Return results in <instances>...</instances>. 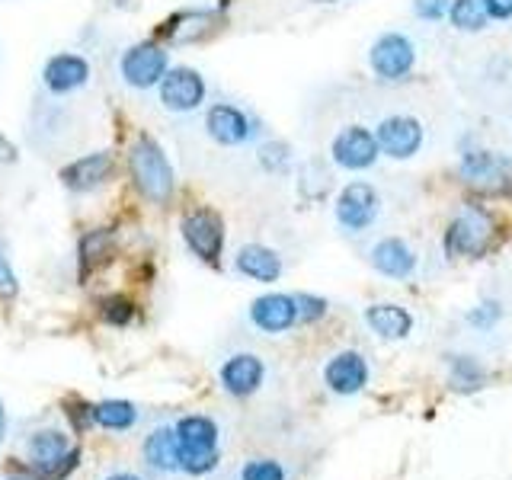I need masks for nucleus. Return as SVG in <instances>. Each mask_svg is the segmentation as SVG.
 Returning a JSON list of instances; mask_svg holds the SVG:
<instances>
[{"label": "nucleus", "instance_id": "nucleus-40", "mask_svg": "<svg viewBox=\"0 0 512 480\" xmlns=\"http://www.w3.org/2000/svg\"><path fill=\"white\" fill-rule=\"evenodd\" d=\"M314 4H336V0H314Z\"/></svg>", "mask_w": 512, "mask_h": 480}, {"label": "nucleus", "instance_id": "nucleus-2", "mask_svg": "<svg viewBox=\"0 0 512 480\" xmlns=\"http://www.w3.org/2000/svg\"><path fill=\"white\" fill-rule=\"evenodd\" d=\"M173 432H176V445H180V471H186L192 477H202L218 468L215 420H208L202 413L183 416V420L173 426Z\"/></svg>", "mask_w": 512, "mask_h": 480}, {"label": "nucleus", "instance_id": "nucleus-39", "mask_svg": "<svg viewBox=\"0 0 512 480\" xmlns=\"http://www.w3.org/2000/svg\"><path fill=\"white\" fill-rule=\"evenodd\" d=\"M4 432H7V416H4V407H0V442H4Z\"/></svg>", "mask_w": 512, "mask_h": 480}, {"label": "nucleus", "instance_id": "nucleus-7", "mask_svg": "<svg viewBox=\"0 0 512 480\" xmlns=\"http://www.w3.org/2000/svg\"><path fill=\"white\" fill-rule=\"evenodd\" d=\"M205 132L215 144H221V148H240V144H247L260 135V122L231 103H218L208 109Z\"/></svg>", "mask_w": 512, "mask_h": 480}, {"label": "nucleus", "instance_id": "nucleus-38", "mask_svg": "<svg viewBox=\"0 0 512 480\" xmlns=\"http://www.w3.org/2000/svg\"><path fill=\"white\" fill-rule=\"evenodd\" d=\"M106 480H141V477H135V474H128V471H122V474H109Z\"/></svg>", "mask_w": 512, "mask_h": 480}, {"label": "nucleus", "instance_id": "nucleus-15", "mask_svg": "<svg viewBox=\"0 0 512 480\" xmlns=\"http://www.w3.org/2000/svg\"><path fill=\"white\" fill-rule=\"evenodd\" d=\"M87 80H90L87 58L71 55V52L48 58L45 68H42V84L52 93H58V96H68V93H74L80 87H87Z\"/></svg>", "mask_w": 512, "mask_h": 480}, {"label": "nucleus", "instance_id": "nucleus-30", "mask_svg": "<svg viewBox=\"0 0 512 480\" xmlns=\"http://www.w3.org/2000/svg\"><path fill=\"white\" fill-rule=\"evenodd\" d=\"M295 314L301 324H314L327 314V301L317 295H295Z\"/></svg>", "mask_w": 512, "mask_h": 480}, {"label": "nucleus", "instance_id": "nucleus-33", "mask_svg": "<svg viewBox=\"0 0 512 480\" xmlns=\"http://www.w3.org/2000/svg\"><path fill=\"white\" fill-rule=\"evenodd\" d=\"M16 292H20V285H16L13 269H10V263H7L4 250H0V298H13Z\"/></svg>", "mask_w": 512, "mask_h": 480}, {"label": "nucleus", "instance_id": "nucleus-11", "mask_svg": "<svg viewBox=\"0 0 512 480\" xmlns=\"http://www.w3.org/2000/svg\"><path fill=\"white\" fill-rule=\"evenodd\" d=\"M375 141H378V151H384L388 157L410 160L423 148V125L410 116H391L378 125Z\"/></svg>", "mask_w": 512, "mask_h": 480}, {"label": "nucleus", "instance_id": "nucleus-20", "mask_svg": "<svg viewBox=\"0 0 512 480\" xmlns=\"http://www.w3.org/2000/svg\"><path fill=\"white\" fill-rule=\"evenodd\" d=\"M372 266L388 279H410L416 269V256L400 237H384L372 247Z\"/></svg>", "mask_w": 512, "mask_h": 480}, {"label": "nucleus", "instance_id": "nucleus-6", "mask_svg": "<svg viewBox=\"0 0 512 480\" xmlns=\"http://www.w3.org/2000/svg\"><path fill=\"white\" fill-rule=\"evenodd\" d=\"M368 64H372L375 77L397 84V80H407L413 64H416V45L400 36V32H384V36L372 45L368 52Z\"/></svg>", "mask_w": 512, "mask_h": 480}, {"label": "nucleus", "instance_id": "nucleus-16", "mask_svg": "<svg viewBox=\"0 0 512 480\" xmlns=\"http://www.w3.org/2000/svg\"><path fill=\"white\" fill-rule=\"evenodd\" d=\"M112 176V154L96 151V154H84L77 157L74 164H68L61 170V183L71 192H93L96 186H103Z\"/></svg>", "mask_w": 512, "mask_h": 480}, {"label": "nucleus", "instance_id": "nucleus-21", "mask_svg": "<svg viewBox=\"0 0 512 480\" xmlns=\"http://www.w3.org/2000/svg\"><path fill=\"white\" fill-rule=\"evenodd\" d=\"M365 324L372 333H378L381 340H404L413 330V317L410 311H404L400 304H372V308L365 311Z\"/></svg>", "mask_w": 512, "mask_h": 480}, {"label": "nucleus", "instance_id": "nucleus-14", "mask_svg": "<svg viewBox=\"0 0 512 480\" xmlns=\"http://www.w3.org/2000/svg\"><path fill=\"white\" fill-rule=\"evenodd\" d=\"M324 381L333 394L340 397H352L359 394L368 384V362L362 352H336V356L324 365Z\"/></svg>", "mask_w": 512, "mask_h": 480}, {"label": "nucleus", "instance_id": "nucleus-23", "mask_svg": "<svg viewBox=\"0 0 512 480\" xmlns=\"http://www.w3.org/2000/svg\"><path fill=\"white\" fill-rule=\"evenodd\" d=\"M77 256H80V276H90V272L106 266L112 256H116V234H112L109 228L84 234L80 237Z\"/></svg>", "mask_w": 512, "mask_h": 480}, {"label": "nucleus", "instance_id": "nucleus-10", "mask_svg": "<svg viewBox=\"0 0 512 480\" xmlns=\"http://www.w3.org/2000/svg\"><path fill=\"white\" fill-rule=\"evenodd\" d=\"M330 154H333V164L343 167V170H368L378 160L381 151H378L375 135L368 132V128L349 125V128H343V132L333 138Z\"/></svg>", "mask_w": 512, "mask_h": 480}, {"label": "nucleus", "instance_id": "nucleus-24", "mask_svg": "<svg viewBox=\"0 0 512 480\" xmlns=\"http://www.w3.org/2000/svg\"><path fill=\"white\" fill-rule=\"evenodd\" d=\"M448 20L461 32H480L490 23L487 0H452L448 4Z\"/></svg>", "mask_w": 512, "mask_h": 480}, {"label": "nucleus", "instance_id": "nucleus-31", "mask_svg": "<svg viewBox=\"0 0 512 480\" xmlns=\"http://www.w3.org/2000/svg\"><path fill=\"white\" fill-rule=\"evenodd\" d=\"M448 4H452V0H413V13L426 23H436L448 13Z\"/></svg>", "mask_w": 512, "mask_h": 480}, {"label": "nucleus", "instance_id": "nucleus-41", "mask_svg": "<svg viewBox=\"0 0 512 480\" xmlns=\"http://www.w3.org/2000/svg\"><path fill=\"white\" fill-rule=\"evenodd\" d=\"M116 4H125V0H116Z\"/></svg>", "mask_w": 512, "mask_h": 480}, {"label": "nucleus", "instance_id": "nucleus-9", "mask_svg": "<svg viewBox=\"0 0 512 480\" xmlns=\"http://www.w3.org/2000/svg\"><path fill=\"white\" fill-rule=\"evenodd\" d=\"M157 87L160 103L170 112H196L205 103V77L192 68H170Z\"/></svg>", "mask_w": 512, "mask_h": 480}, {"label": "nucleus", "instance_id": "nucleus-34", "mask_svg": "<svg viewBox=\"0 0 512 480\" xmlns=\"http://www.w3.org/2000/svg\"><path fill=\"white\" fill-rule=\"evenodd\" d=\"M455 381H480V368L471 362V359H461V362H455Z\"/></svg>", "mask_w": 512, "mask_h": 480}, {"label": "nucleus", "instance_id": "nucleus-12", "mask_svg": "<svg viewBox=\"0 0 512 480\" xmlns=\"http://www.w3.org/2000/svg\"><path fill=\"white\" fill-rule=\"evenodd\" d=\"M490 240V218L480 208H468L455 218V224L448 228L445 250L452 256H477L484 253Z\"/></svg>", "mask_w": 512, "mask_h": 480}, {"label": "nucleus", "instance_id": "nucleus-32", "mask_svg": "<svg viewBox=\"0 0 512 480\" xmlns=\"http://www.w3.org/2000/svg\"><path fill=\"white\" fill-rule=\"evenodd\" d=\"M64 413L71 416V423H74L77 432H84L90 423H96L93 420V404H84V400H68V404H64Z\"/></svg>", "mask_w": 512, "mask_h": 480}, {"label": "nucleus", "instance_id": "nucleus-17", "mask_svg": "<svg viewBox=\"0 0 512 480\" xmlns=\"http://www.w3.org/2000/svg\"><path fill=\"white\" fill-rule=\"evenodd\" d=\"M250 320L263 333H285L298 324L292 295H263L250 304Z\"/></svg>", "mask_w": 512, "mask_h": 480}, {"label": "nucleus", "instance_id": "nucleus-36", "mask_svg": "<svg viewBox=\"0 0 512 480\" xmlns=\"http://www.w3.org/2000/svg\"><path fill=\"white\" fill-rule=\"evenodd\" d=\"M487 10L496 20H512V0H487Z\"/></svg>", "mask_w": 512, "mask_h": 480}, {"label": "nucleus", "instance_id": "nucleus-25", "mask_svg": "<svg viewBox=\"0 0 512 480\" xmlns=\"http://www.w3.org/2000/svg\"><path fill=\"white\" fill-rule=\"evenodd\" d=\"M93 420L103 429H128V426H135L138 410L135 404H128V400H103V404L93 407Z\"/></svg>", "mask_w": 512, "mask_h": 480}, {"label": "nucleus", "instance_id": "nucleus-37", "mask_svg": "<svg viewBox=\"0 0 512 480\" xmlns=\"http://www.w3.org/2000/svg\"><path fill=\"white\" fill-rule=\"evenodd\" d=\"M16 157H20V154H16V148L4 135H0V164H16Z\"/></svg>", "mask_w": 512, "mask_h": 480}, {"label": "nucleus", "instance_id": "nucleus-18", "mask_svg": "<svg viewBox=\"0 0 512 480\" xmlns=\"http://www.w3.org/2000/svg\"><path fill=\"white\" fill-rule=\"evenodd\" d=\"M221 26V7L215 10H186L176 13L160 26V36H167L170 42H196L208 32H215Z\"/></svg>", "mask_w": 512, "mask_h": 480}, {"label": "nucleus", "instance_id": "nucleus-8", "mask_svg": "<svg viewBox=\"0 0 512 480\" xmlns=\"http://www.w3.org/2000/svg\"><path fill=\"white\" fill-rule=\"evenodd\" d=\"M378 192L368 183H349L336 199V221L349 234H362L378 218Z\"/></svg>", "mask_w": 512, "mask_h": 480}, {"label": "nucleus", "instance_id": "nucleus-28", "mask_svg": "<svg viewBox=\"0 0 512 480\" xmlns=\"http://www.w3.org/2000/svg\"><path fill=\"white\" fill-rule=\"evenodd\" d=\"M256 160H260V167L266 173H285L292 154H288V144H282V141H266L263 148L256 151Z\"/></svg>", "mask_w": 512, "mask_h": 480}, {"label": "nucleus", "instance_id": "nucleus-1", "mask_svg": "<svg viewBox=\"0 0 512 480\" xmlns=\"http://www.w3.org/2000/svg\"><path fill=\"white\" fill-rule=\"evenodd\" d=\"M128 170H132V180H135V186H138V192L144 199H151L154 205L170 202V196H173V167H170L164 148H160L154 138L141 135L135 141L132 154H128Z\"/></svg>", "mask_w": 512, "mask_h": 480}, {"label": "nucleus", "instance_id": "nucleus-3", "mask_svg": "<svg viewBox=\"0 0 512 480\" xmlns=\"http://www.w3.org/2000/svg\"><path fill=\"white\" fill-rule=\"evenodd\" d=\"M26 458L39 480H64L77 468L80 448H74L58 429H39L26 442Z\"/></svg>", "mask_w": 512, "mask_h": 480}, {"label": "nucleus", "instance_id": "nucleus-35", "mask_svg": "<svg viewBox=\"0 0 512 480\" xmlns=\"http://www.w3.org/2000/svg\"><path fill=\"white\" fill-rule=\"evenodd\" d=\"M496 317H500V308H496V304H484V311H474L468 320L474 327H490Z\"/></svg>", "mask_w": 512, "mask_h": 480}, {"label": "nucleus", "instance_id": "nucleus-5", "mask_svg": "<svg viewBox=\"0 0 512 480\" xmlns=\"http://www.w3.org/2000/svg\"><path fill=\"white\" fill-rule=\"evenodd\" d=\"M186 247L199 256L205 263H218L221 260V250H224V221L215 208H196L189 212L180 224Z\"/></svg>", "mask_w": 512, "mask_h": 480}, {"label": "nucleus", "instance_id": "nucleus-13", "mask_svg": "<svg viewBox=\"0 0 512 480\" xmlns=\"http://www.w3.org/2000/svg\"><path fill=\"white\" fill-rule=\"evenodd\" d=\"M263 378H266V365H263L260 356H253V352H237V356H231L218 372L221 388L228 391L231 397L256 394V391H260Z\"/></svg>", "mask_w": 512, "mask_h": 480}, {"label": "nucleus", "instance_id": "nucleus-26", "mask_svg": "<svg viewBox=\"0 0 512 480\" xmlns=\"http://www.w3.org/2000/svg\"><path fill=\"white\" fill-rule=\"evenodd\" d=\"M503 167H506L503 160H496L487 151H468L461 160V170H464V176H468L471 183H490V180H496V176L503 173Z\"/></svg>", "mask_w": 512, "mask_h": 480}, {"label": "nucleus", "instance_id": "nucleus-22", "mask_svg": "<svg viewBox=\"0 0 512 480\" xmlns=\"http://www.w3.org/2000/svg\"><path fill=\"white\" fill-rule=\"evenodd\" d=\"M144 461L160 474L180 471V445H176V432L170 426H160L144 439Z\"/></svg>", "mask_w": 512, "mask_h": 480}, {"label": "nucleus", "instance_id": "nucleus-19", "mask_svg": "<svg viewBox=\"0 0 512 480\" xmlns=\"http://www.w3.org/2000/svg\"><path fill=\"white\" fill-rule=\"evenodd\" d=\"M234 266L240 276H247L253 282H276L282 276V260H279V253L276 250H269L263 244H247V247H240L237 256H234Z\"/></svg>", "mask_w": 512, "mask_h": 480}, {"label": "nucleus", "instance_id": "nucleus-27", "mask_svg": "<svg viewBox=\"0 0 512 480\" xmlns=\"http://www.w3.org/2000/svg\"><path fill=\"white\" fill-rule=\"evenodd\" d=\"M100 314H103L106 324H112V327H125L128 320L135 317V304L128 301L125 295H109V298L100 301Z\"/></svg>", "mask_w": 512, "mask_h": 480}, {"label": "nucleus", "instance_id": "nucleus-29", "mask_svg": "<svg viewBox=\"0 0 512 480\" xmlns=\"http://www.w3.org/2000/svg\"><path fill=\"white\" fill-rule=\"evenodd\" d=\"M240 480H288L285 468L272 458H253L240 468Z\"/></svg>", "mask_w": 512, "mask_h": 480}, {"label": "nucleus", "instance_id": "nucleus-4", "mask_svg": "<svg viewBox=\"0 0 512 480\" xmlns=\"http://www.w3.org/2000/svg\"><path fill=\"white\" fill-rule=\"evenodd\" d=\"M170 71V55L154 42L132 45L119 61V74L132 90H151L157 87L164 74Z\"/></svg>", "mask_w": 512, "mask_h": 480}]
</instances>
